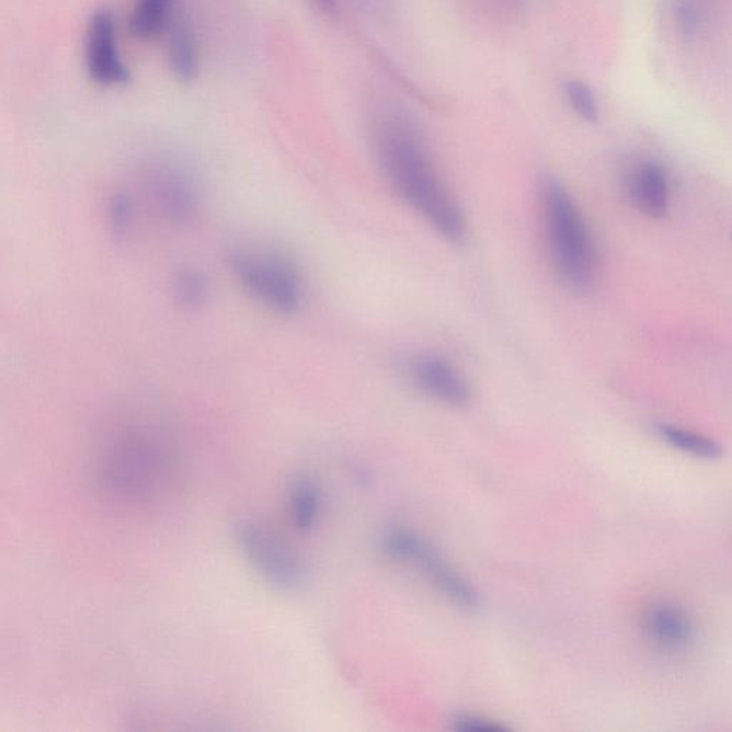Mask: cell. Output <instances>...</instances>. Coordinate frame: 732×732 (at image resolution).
<instances>
[{"label": "cell", "mask_w": 732, "mask_h": 732, "mask_svg": "<svg viewBox=\"0 0 732 732\" xmlns=\"http://www.w3.org/2000/svg\"><path fill=\"white\" fill-rule=\"evenodd\" d=\"M375 148L385 180L396 194L439 237L453 243L466 241V217L436 172L414 126L402 119L384 121L375 136Z\"/></svg>", "instance_id": "obj_1"}, {"label": "cell", "mask_w": 732, "mask_h": 732, "mask_svg": "<svg viewBox=\"0 0 732 732\" xmlns=\"http://www.w3.org/2000/svg\"><path fill=\"white\" fill-rule=\"evenodd\" d=\"M541 206L548 252L558 278L575 293L590 289L597 275L598 256L580 206L557 180L542 183Z\"/></svg>", "instance_id": "obj_2"}, {"label": "cell", "mask_w": 732, "mask_h": 732, "mask_svg": "<svg viewBox=\"0 0 732 732\" xmlns=\"http://www.w3.org/2000/svg\"><path fill=\"white\" fill-rule=\"evenodd\" d=\"M171 449L152 426L130 425L112 435L100 458L101 481L124 495H147L167 476Z\"/></svg>", "instance_id": "obj_3"}, {"label": "cell", "mask_w": 732, "mask_h": 732, "mask_svg": "<svg viewBox=\"0 0 732 732\" xmlns=\"http://www.w3.org/2000/svg\"><path fill=\"white\" fill-rule=\"evenodd\" d=\"M227 264L241 288L272 312L294 316L302 307V274L285 253L267 247L239 243L229 248Z\"/></svg>", "instance_id": "obj_4"}, {"label": "cell", "mask_w": 732, "mask_h": 732, "mask_svg": "<svg viewBox=\"0 0 732 732\" xmlns=\"http://www.w3.org/2000/svg\"><path fill=\"white\" fill-rule=\"evenodd\" d=\"M382 549L391 560L421 571L457 607L471 613L481 608L482 599L477 588L420 535L402 528L391 529L385 534Z\"/></svg>", "instance_id": "obj_5"}, {"label": "cell", "mask_w": 732, "mask_h": 732, "mask_svg": "<svg viewBox=\"0 0 732 732\" xmlns=\"http://www.w3.org/2000/svg\"><path fill=\"white\" fill-rule=\"evenodd\" d=\"M235 541L253 570L281 591H297L307 572L295 549L261 521L242 518L233 525Z\"/></svg>", "instance_id": "obj_6"}, {"label": "cell", "mask_w": 732, "mask_h": 732, "mask_svg": "<svg viewBox=\"0 0 732 732\" xmlns=\"http://www.w3.org/2000/svg\"><path fill=\"white\" fill-rule=\"evenodd\" d=\"M144 192L150 206L171 224H190L201 208L198 181L187 169L171 163L149 168Z\"/></svg>", "instance_id": "obj_7"}, {"label": "cell", "mask_w": 732, "mask_h": 732, "mask_svg": "<svg viewBox=\"0 0 732 732\" xmlns=\"http://www.w3.org/2000/svg\"><path fill=\"white\" fill-rule=\"evenodd\" d=\"M408 377L425 396L453 408L471 402V387L461 370L436 354H418L408 361Z\"/></svg>", "instance_id": "obj_8"}, {"label": "cell", "mask_w": 732, "mask_h": 732, "mask_svg": "<svg viewBox=\"0 0 732 732\" xmlns=\"http://www.w3.org/2000/svg\"><path fill=\"white\" fill-rule=\"evenodd\" d=\"M87 68L89 77L105 87L130 81L129 69L117 52L115 16L106 9L98 11L89 22Z\"/></svg>", "instance_id": "obj_9"}, {"label": "cell", "mask_w": 732, "mask_h": 732, "mask_svg": "<svg viewBox=\"0 0 732 732\" xmlns=\"http://www.w3.org/2000/svg\"><path fill=\"white\" fill-rule=\"evenodd\" d=\"M642 628L655 649L671 654L688 650L696 640V626L691 616L670 601L651 604L642 616Z\"/></svg>", "instance_id": "obj_10"}, {"label": "cell", "mask_w": 732, "mask_h": 732, "mask_svg": "<svg viewBox=\"0 0 732 732\" xmlns=\"http://www.w3.org/2000/svg\"><path fill=\"white\" fill-rule=\"evenodd\" d=\"M628 192L633 205L652 219H663L668 213L670 187L663 168L644 162L632 171Z\"/></svg>", "instance_id": "obj_11"}, {"label": "cell", "mask_w": 732, "mask_h": 732, "mask_svg": "<svg viewBox=\"0 0 732 732\" xmlns=\"http://www.w3.org/2000/svg\"><path fill=\"white\" fill-rule=\"evenodd\" d=\"M289 515L299 531L316 528L322 510V492L318 482L308 476H300L289 490Z\"/></svg>", "instance_id": "obj_12"}, {"label": "cell", "mask_w": 732, "mask_h": 732, "mask_svg": "<svg viewBox=\"0 0 732 732\" xmlns=\"http://www.w3.org/2000/svg\"><path fill=\"white\" fill-rule=\"evenodd\" d=\"M172 298L185 311H199L209 302L213 285L208 275L196 266H182L173 272Z\"/></svg>", "instance_id": "obj_13"}, {"label": "cell", "mask_w": 732, "mask_h": 732, "mask_svg": "<svg viewBox=\"0 0 732 732\" xmlns=\"http://www.w3.org/2000/svg\"><path fill=\"white\" fill-rule=\"evenodd\" d=\"M168 55L175 77L182 82L194 81L198 72V46L190 23L180 22L173 26Z\"/></svg>", "instance_id": "obj_14"}, {"label": "cell", "mask_w": 732, "mask_h": 732, "mask_svg": "<svg viewBox=\"0 0 732 732\" xmlns=\"http://www.w3.org/2000/svg\"><path fill=\"white\" fill-rule=\"evenodd\" d=\"M659 435L671 448L689 455V457L706 459V461L722 457L721 445L706 435L696 433V431L663 424L659 426Z\"/></svg>", "instance_id": "obj_15"}, {"label": "cell", "mask_w": 732, "mask_h": 732, "mask_svg": "<svg viewBox=\"0 0 732 732\" xmlns=\"http://www.w3.org/2000/svg\"><path fill=\"white\" fill-rule=\"evenodd\" d=\"M175 0H138L130 16V34L150 39L165 30Z\"/></svg>", "instance_id": "obj_16"}, {"label": "cell", "mask_w": 732, "mask_h": 732, "mask_svg": "<svg viewBox=\"0 0 732 732\" xmlns=\"http://www.w3.org/2000/svg\"><path fill=\"white\" fill-rule=\"evenodd\" d=\"M106 215L107 224L116 241H125L134 231L135 205L133 198L125 192H114L107 202Z\"/></svg>", "instance_id": "obj_17"}, {"label": "cell", "mask_w": 732, "mask_h": 732, "mask_svg": "<svg viewBox=\"0 0 732 732\" xmlns=\"http://www.w3.org/2000/svg\"><path fill=\"white\" fill-rule=\"evenodd\" d=\"M565 95L574 107L576 114L583 117L590 124L598 122L599 111L597 100L588 84L580 81H570L565 83Z\"/></svg>", "instance_id": "obj_18"}, {"label": "cell", "mask_w": 732, "mask_h": 732, "mask_svg": "<svg viewBox=\"0 0 732 732\" xmlns=\"http://www.w3.org/2000/svg\"><path fill=\"white\" fill-rule=\"evenodd\" d=\"M454 729L464 732H500L506 731L499 722L481 716L461 714L454 718Z\"/></svg>", "instance_id": "obj_19"}, {"label": "cell", "mask_w": 732, "mask_h": 732, "mask_svg": "<svg viewBox=\"0 0 732 732\" xmlns=\"http://www.w3.org/2000/svg\"><path fill=\"white\" fill-rule=\"evenodd\" d=\"M318 8L327 15H335L336 0H316Z\"/></svg>", "instance_id": "obj_20"}]
</instances>
